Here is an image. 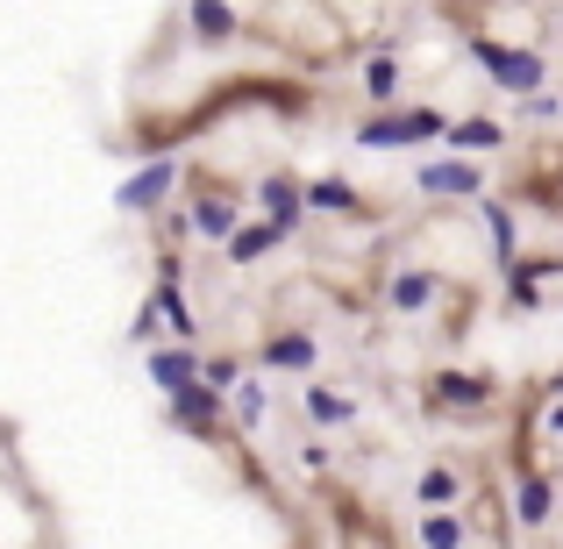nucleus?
<instances>
[{
	"mask_svg": "<svg viewBox=\"0 0 563 549\" xmlns=\"http://www.w3.org/2000/svg\"><path fill=\"white\" fill-rule=\"evenodd\" d=\"M428 136H450V114L442 108H393V114L357 122L364 151H407V143H428Z\"/></svg>",
	"mask_w": 563,
	"mask_h": 549,
	"instance_id": "1",
	"label": "nucleus"
},
{
	"mask_svg": "<svg viewBox=\"0 0 563 549\" xmlns=\"http://www.w3.org/2000/svg\"><path fill=\"white\" fill-rule=\"evenodd\" d=\"M471 57L493 72V86H507V94H528V100H536L542 79H550L542 51H507V43H493V36H471Z\"/></svg>",
	"mask_w": 563,
	"mask_h": 549,
	"instance_id": "2",
	"label": "nucleus"
},
{
	"mask_svg": "<svg viewBox=\"0 0 563 549\" xmlns=\"http://www.w3.org/2000/svg\"><path fill=\"white\" fill-rule=\"evenodd\" d=\"M172 186H179V157H157V165L129 172V179H122V193H114V207H122V215H157Z\"/></svg>",
	"mask_w": 563,
	"mask_h": 549,
	"instance_id": "3",
	"label": "nucleus"
},
{
	"mask_svg": "<svg viewBox=\"0 0 563 549\" xmlns=\"http://www.w3.org/2000/svg\"><path fill=\"white\" fill-rule=\"evenodd\" d=\"M200 350L192 343H165V350H151V358H143V371H151V385L157 393H186V385H200Z\"/></svg>",
	"mask_w": 563,
	"mask_h": 549,
	"instance_id": "4",
	"label": "nucleus"
},
{
	"mask_svg": "<svg viewBox=\"0 0 563 549\" xmlns=\"http://www.w3.org/2000/svg\"><path fill=\"white\" fill-rule=\"evenodd\" d=\"M421 193H442V200H478L485 172L471 157H442V165H421Z\"/></svg>",
	"mask_w": 563,
	"mask_h": 549,
	"instance_id": "5",
	"label": "nucleus"
},
{
	"mask_svg": "<svg viewBox=\"0 0 563 549\" xmlns=\"http://www.w3.org/2000/svg\"><path fill=\"white\" fill-rule=\"evenodd\" d=\"M221 399L229 393H214V385H186V393H172V421H179L186 436H214L221 428Z\"/></svg>",
	"mask_w": 563,
	"mask_h": 549,
	"instance_id": "6",
	"label": "nucleus"
},
{
	"mask_svg": "<svg viewBox=\"0 0 563 549\" xmlns=\"http://www.w3.org/2000/svg\"><path fill=\"white\" fill-rule=\"evenodd\" d=\"M257 364H264V371H314V364H321V343H314L307 329H278L272 343L257 350Z\"/></svg>",
	"mask_w": 563,
	"mask_h": 549,
	"instance_id": "7",
	"label": "nucleus"
},
{
	"mask_svg": "<svg viewBox=\"0 0 563 549\" xmlns=\"http://www.w3.org/2000/svg\"><path fill=\"white\" fill-rule=\"evenodd\" d=\"M257 207H264V221H278V229H300V215H307V186H300V179H286V172H272V179L257 186Z\"/></svg>",
	"mask_w": 563,
	"mask_h": 549,
	"instance_id": "8",
	"label": "nucleus"
},
{
	"mask_svg": "<svg viewBox=\"0 0 563 549\" xmlns=\"http://www.w3.org/2000/svg\"><path fill=\"white\" fill-rule=\"evenodd\" d=\"M450 143L456 157H493V151H507V129L493 122V114H464V122H450Z\"/></svg>",
	"mask_w": 563,
	"mask_h": 549,
	"instance_id": "9",
	"label": "nucleus"
},
{
	"mask_svg": "<svg viewBox=\"0 0 563 549\" xmlns=\"http://www.w3.org/2000/svg\"><path fill=\"white\" fill-rule=\"evenodd\" d=\"M514 514H521V528H542L556 514V479L550 471H521V479H514Z\"/></svg>",
	"mask_w": 563,
	"mask_h": 549,
	"instance_id": "10",
	"label": "nucleus"
},
{
	"mask_svg": "<svg viewBox=\"0 0 563 549\" xmlns=\"http://www.w3.org/2000/svg\"><path fill=\"white\" fill-rule=\"evenodd\" d=\"M499 385L485 378V371H435V399L442 407H485Z\"/></svg>",
	"mask_w": 563,
	"mask_h": 549,
	"instance_id": "11",
	"label": "nucleus"
},
{
	"mask_svg": "<svg viewBox=\"0 0 563 549\" xmlns=\"http://www.w3.org/2000/svg\"><path fill=\"white\" fill-rule=\"evenodd\" d=\"M286 235H292V229H278V221H243V229L229 235V264H257V257H272Z\"/></svg>",
	"mask_w": 563,
	"mask_h": 549,
	"instance_id": "12",
	"label": "nucleus"
},
{
	"mask_svg": "<svg viewBox=\"0 0 563 549\" xmlns=\"http://www.w3.org/2000/svg\"><path fill=\"white\" fill-rule=\"evenodd\" d=\"M192 229L229 243V235L243 229V221H235V193H200V200H192Z\"/></svg>",
	"mask_w": 563,
	"mask_h": 549,
	"instance_id": "13",
	"label": "nucleus"
},
{
	"mask_svg": "<svg viewBox=\"0 0 563 549\" xmlns=\"http://www.w3.org/2000/svg\"><path fill=\"white\" fill-rule=\"evenodd\" d=\"M435 293H442V278H435V272H399L385 300H393L399 315H428V307H435Z\"/></svg>",
	"mask_w": 563,
	"mask_h": 549,
	"instance_id": "14",
	"label": "nucleus"
},
{
	"mask_svg": "<svg viewBox=\"0 0 563 549\" xmlns=\"http://www.w3.org/2000/svg\"><path fill=\"white\" fill-rule=\"evenodd\" d=\"M186 22H192L200 43H229L235 36V8L229 0H186Z\"/></svg>",
	"mask_w": 563,
	"mask_h": 549,
	"instance_id": "15",
	"label": "nucleus"
},
{
	"mask_svg": "<svg viewBox=\"0 0 563 549\" xmlns=\"http://www.w3.org/2000/svg\"><path fill=\"white\" fill-rule=\"evenodd\" d=\"M413 493H421V514H450L456 499H464V479H456L450 464H428V471H421V485H413Z\"/></svg>",
	"mask_w": 563,
	"mask_h": 549,
	"instance_id": "16",
	"label": "nucleus"
},
{
	"mask_svg": "<svg viewBox=\"0 0 563 549\" xmlns=\"http://www.w3.org/2000/svg\"><path fill=\"white\" fill-rule=\"evenodd\" d=\"M478 215H485V229H493V257H499V272H514L521 264V235H514V215L499 200H478Z\"/></svg>",
	"mask_w": 563,
	"mask_h": 549,
	"instance_id": "17",
	"label": "nucleus"
},
{
	"mask_svg": "<svg viewBox=\"0 0 563 549\" xmlns=\"http://www.w3.org/2000/svg\"><path fill=\"white\" fill-rule=\"evenodd\" d=\"M364 100H372V108H393V100H399V57L393 51H378L372 57V65H364Z\"/></svg>",
	"mask_w": 563,
	"mask_h": 549,
	"instance_id": "18",
	"label": "nucleus"
},
{
	"mask_svg": "<svg viewBox=\"0 0 563 549\" xmlns=\"http://www.w3.org/2000/svg\"><path fill=\"white\" fill-rule=\"evenodd\" d=\"M307 421L350 428V421H357V399H350V393H329V385H314V393H307Z\"/></svg>",
	"mask_w": 563,
	"mask_h": 549,
	"instance_id": "19",
	"label": "nucleus"
},
{
	"mask_svg": "<svg viewBox=\"0 0 563 549\" xmlns=\"http://www.w3.org/2000/svg\"><path fill=\"white\" fill-rule=\"evenodd\" d=\"M413 536H421V549H464V514H421V528H413Z\"/></svg>",
	"mask_w": 563,
	"mask_h": 549,
	"instance_id": "20",
	"label": "nucleus"
},
{
	"mask_svg": "<svg viewBox=\"0 0 563 549\" xmlns=\"http://www.w3.org/2000/svg\"><path fill=\"white\" fill-rule=\"evenodd\" d=\"M307 207H321V215H350V207H357V186H350V179H314V186H307Z\"/></svg>",
	"mask_w": 563,
	"mask_h": 549,
	"instance_id": "21",
	"label": "nucleus"
},
{
	"mask_svg": "<svg viewBox=\"0 0 563 549\" xmlns=\"http://www.w3.org/2000/svg\"><path fill=\"white\" fill-rule=\"evenodd\" d=\"M507 307H521V315H536V307H542V286H536L528 264H514V272H507Z\"/></svg>",
	"mask_w": 563,
	"mask_h": 549,
	"instance_id": "22",
	"label": "nucleus"
},
{
	"mask_svg": "<svg viewBox=\"0 0 563 549\" xmlns=\"http://www.w3.org/2000/svg\"><path fill=\"white\" fill-rule=\"evenodd\" d=\"M257 421H264V385L243 378L235 385V428H257Z\"/></svg>",
	"mask_w": 563,
	"mask_h": 549,
	"instance_id": "23",
	"label": "nucleus"
},
{
	"mask_svg": "<svg viewBox=\"0 0 563 549\" xmlns=\"http://www.w3.org/2000/svg\"><path fill=\"white\" fill-rule=\"evenodd\" d=\"M200 385H214V393H235V385H243V364H235V358H207V364H200Z\"/></svg>",
	"mask_w": 563,
	"mask_h": 549,
	"instance_id": "24",
	"label": "nucleus"
},
{
	"mask_svg": "<svg viewBox=\"0 0 563 549\" xmlns=\"http://www.w3.org/2000/svg\"><path fill=\"white\" fill-rule=\"evenodd\" d=\"M157 286H186V257H179V250H165V257H157Z\"/></svg>",
	"mask_w": 563,
	"mask_h": 549,
	"instance_id": "25",
	"label": "nucleus"
},
{
	"mask_svg": "<svg viewBox=\"0 0 563 549\" xmlns=\"http://www.w3.org/2000/svg\"><path fill=\"white\" fill-rule=\"evenodd\" d=\"M542 421H550V436H563V399H556V407H550V414H542Z\"/></svg>",
	"mask_w": 563,
	"mask_h": 549,
	"instance_id": "26",
	"label": "nucleus"
},
{
	"mask_svg": "<svg viewBox=\"0 0 563 549\" xmlns=\"http://www.w3.org/2000/svg\"><path fill=\"white\" fill-rule=\"evenodd\" d=\"M556 399H563V371H556Z\"/></svg>",
	"mask_w": 563,
	"mask_h": 549,
	"instance_id": "27",
	"label": "nucleus"
}]
</instances>
